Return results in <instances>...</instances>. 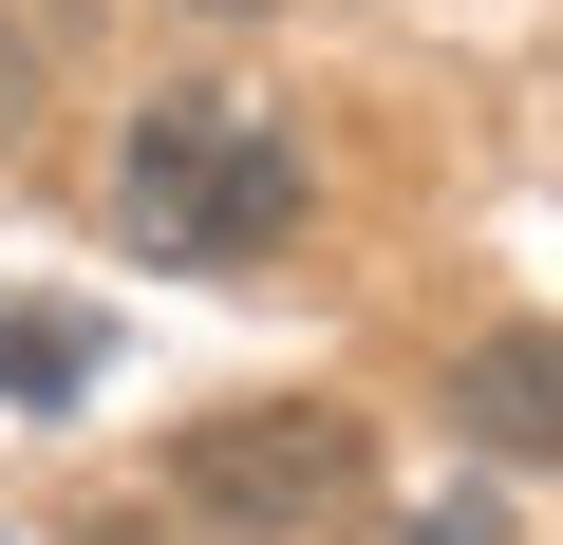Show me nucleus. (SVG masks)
<instances>
[{"mask_svg":"<svg viewBox=\"0 0 563 545\" xmlns=\"http://www.w3.org/2000/svg\"><path fill=\"white\" fill-rule=\"evenodd\" d=\"M20 113H38V39L0 20V132H20Z\"/></svg>","mask_w":563,"mask_h":545,"instance_id":"423d86ee","label":"nucleus"},{"mask_svg":"<svg viewBox=\"0 0 563 545\" xmlns=\"http://www.w3.org/2000/svg\"><path fill=\"white\" fill-rule=\"evenodd\" d=\"M395 545H507V508H488V489H432V508H413Z\"/></svg>","mask_w":563,"mask_h":545,"instance_id":"39448f33","label":"nucleus"},{"mask_svg":"<svg viewBox=\"0 0 563 545\" xmlns=\"http://www.w3.org/2000/svg\"><path fill=\"white\" fill-rule=\"evenodd\" d=\"M169 508L225 545H339V526H376V433L339 395H225V414H188Z\"/></svg>","mask_w":563,"mask_h":545,"instance_id":"f03ea898","label":"nucleus"},{"mask_svg":"<svg viewBox=\"0 0 563 545\" xmlns=\"http://www.w3.org/2000/svg\"><path fill=\"white\" fill-rule=\"evenodd\" d=\"M0 545H20V526H0Z\"/></svg>","mask_w":563,"mask_h":545,"instance_id":"1a4fd4ad","label":"nucleus"},{"mask_svg":"<svg viewBox=\"0 0 563 545\" xmlns=\"http://www.w3.org/2000/svg\"><path fill=\"white\" fill-rule=\"evenodd\" d=\"M301 132H282L263 95H151L132 151H113V226L151 263H207V283H244V263L301 244Z\"/></svg>","mask_w":563,"mask_h":545,"instance_id":"f257e3e1","label":"nucleus"},{"mask_svg":"<svg viewBox=\"0 0 563 545\" xmlns=\"http://www.w3.org/2000/svg\"><path fill=\"white\" fill-rule=\"evenodd\" d=\"M76 545H169V526H151V508H113V526H76Z\"/></svg>","mask_w":563,"mask_h":545,"instance_id":"0eeeda50","label":"nucleus"},{"mask_svg":"<svg viewBox=\"0 0 563 545\" xmlns=\"http://www.w3.org/2000/svg\"><path fill=\"white\" fill-rule=\"evenodd\" d=\"M451 433L488 470H563V320H488L451 358Z\"/></svg>","mask_w":563,"mask_h":545,"instance_id":"7ed1b4c3","label":"nucleus"},{"mask_svg":"<svg viewBox=\"0 0 563 545\" xmlns=\"http://www.w3.org/2000/svg\"><path fill=\"white\" fill-rule=\"evenodd\" d=\"M0 395H95V320L76 302H0Z\"/></svg>","mask_w":563,"mask_h":545,"instance_id":"20e7f679","label":"nucleus"},{"mask_svg":"<svg viewBox=\"0 0 563 545\" xmlns=\"http://www.w3.org/2000/svg\"><path fill=\"white\" fill-rule=\"evenodd\" d=\"M188 20H263V0H188Z\"/></svg>","mask_w":563,"mask_h":545,"instance_id":"6e6552de","label":"nucleus"}]
</instances>
